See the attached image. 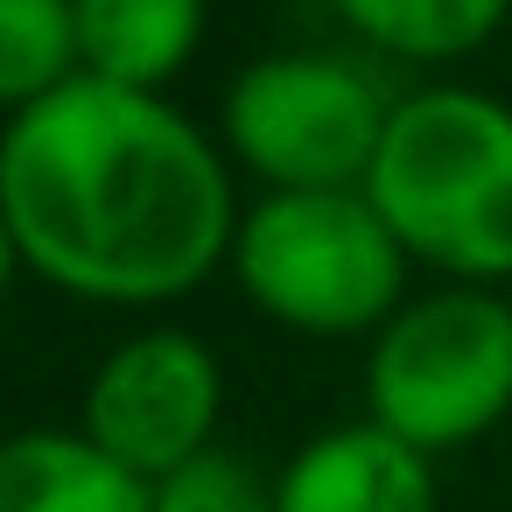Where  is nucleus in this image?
Masks as SVG:
<instances>
[{
    "mask_svg": "<svg viewBox=\"0 0 512 512\" xmlns=\"http://www.w3.org/2000/svg\"><path fill=\"white\" fill-rule=\"evenodd\" d=\"M0 204L22 274L106 309H162L204 288L239 232L218 141L162 92L85 71L0 120Z\"/></svg>",
    "mask_w": 512,
    "mask_h": 512,
    "instance_id": "1",
    "label": "nucleus"
},
{
    "mask_svg": "<svg viewBox=\"0 0 512 512\" xmlns=\"http://www.w3.org/2000/svg\"><path fill=\"white\" fill-rule=\"evenodd\" d=\"M400 253L442 281H512V106L470 85H421L393 99L372 169L358 183Z\"/></svg>",
    "mask_w": 512,
    "mask_h": 512,
    "instance_id": "2",
    "label": "nucleus"
},
{
    "mask_svg": "<svg viewBox=\"0 0 512 512\" xmlns=\"http://www.w3.org/2000/svg\"><path fill=\"white\" fill-rule=\"evenodd\" d=\"M239 295L295 337H372L407 302V253L351 190H260L225 253Z\"/></svg>",
    "mask_w": 512,
    "mask_h": 512,
    "instance_id": "3",
    "label": "nucleus"
},
{
    "mask_svg": "<svg viewBox=\"0 0 512 512\" xmlns=\"http://www.w3.org/2000/svg\"><path fill=\"white\" fill-rule=\"evenodd\" d=\"M512 414V302L505 288L442 281L407 295L365 351V421L421 456L484 442Z\"/></svg>",
    "mask_w": 512,
    "mask_h": 512,
    "instance_id": "4",
    "label": "nucleus"
},
{
    "mask_svg": "<svg viewBox=\"0 0 512 512\" xmlns=\"http://www.w3.org/2000/svg\"><path fill=\"white\" fill-rule=\"evenodd\" d=\"M393 99L330 50L253 57L225 92V155L260 190H351L372 169Z\"/></svg>",
    "mask_w": 512,
    "mask_h": 512,
    "instance_id": "5",
    "label": "nucleus"
},
{
    "mask_svg": "<svg viewBox=\"0 0 512 512\" xmlns=\"http://www.w3.org/2000/svg\"><path fill=\"white\" fill-rule=\"evenodd\" d=\"M218 414H225L218 351L197 330L155 323L120 337L92 365L78 400V435L106 449L120 470H134L141 484H162L169 470H183L218 442Z\"/></svg>",
    "mask_w": 512,
    "mask_h": 512,
    "instance_id": "6",
    "label": "nucleus"
},
{
    "mask_svg": "<svg viewBox=\"0 0 512 512\" xmlns=\"http://www.w3.org/2000/svg\"><path fill=\"white\" fill-rule=\"evenodd\" d=\"M274 512H442L435 456L407 449L379 421H337L281 463Z\"/></svg>",
    "mask_w": 512,
    "mask_h": 512,
    "instance_id": "7",
    "label": "nucleus"
},
{
    "mask_svg": "<svg viewBox=\"0 0 512 512\" xmlns=\"http://www.w3.org/2000/svg\"><path fill=\"white\" fill-rule=\"evenodd\" d=\"M211 22V0H71L78 29V71L127 85V92H169Z\"/></svg>",
    "mask_w": 512,
    "mask_h": 512,
    "instance_id": "8",
    "label": "nucleus"
},
{
    "mask_svg": "<svg viewBox=\"0 0 512 512\" xmlns=\"http://www.w3.org/2000/svg\"><path fill=\"white\" fill-rule=\"evenodd\" d=\"M0 512H155V491L78 428L0 435Z\"/></svg>",
    "mask_w": 512,
    "mask_h": 512,
    "instance_id": "9",
    "label": "nucleus"
},
{
    "mask_svg": "<svg viewBox=\"0 0 512 512\" xmlns=\"http://www.w3.org/2000/svg\"><path fill=\"white\" fill-rule=\"evenodd\" d=\"M323 8L400 64H463L512 22V0H323Z\"/></svg>",
    "mask_w": 512,
    "mask_h": 512,
    "instance_id": "10",
    "label": "nucleus"
},
{
    "mask_svg": "<svg viewBox=\"0 0 512 512\" xmlns=\"http://www.w3.org/2000/svg\"><path fill=\"white\" fill-rule=\"evenodd\" d=\"M78 78L71 0H0V120Z\"/></svg>",
    "mask_w": 512,
    "mask_h": 512,
    "instance_id": "11",
    "label": "nucleus"
},
{
    "mask_svg": "<svg viewBox=\"0 0 512 512\" xmlns=\"http://www.w3.org/2000/svg\"><path fill=\"white\" fill-rule=\"evenodd\" d=\"M148 491H155V512H274V477H260L225 442H211L204 456H190Z\"/></svg>",
    "mask_w": 512,
    "mask_h": 512,
    "instance_id": "12",
    "label": "nucleus"
},
{
    "mask_svg": "<svg viewBox=\"0 0 512 512\" xmlns=\"http://www.w3.org/2000/svg\"><path fill=\"white\" fill-rule=\"evenodd\" d=\"M15 274H22V253H15V225H8V204H0V302H8Z\"/></svg>",
    "mask_w": 512,
    "mask_h": 512,
    "instance_id": "13",
    "label": "nucleus"
}]
</instances>
